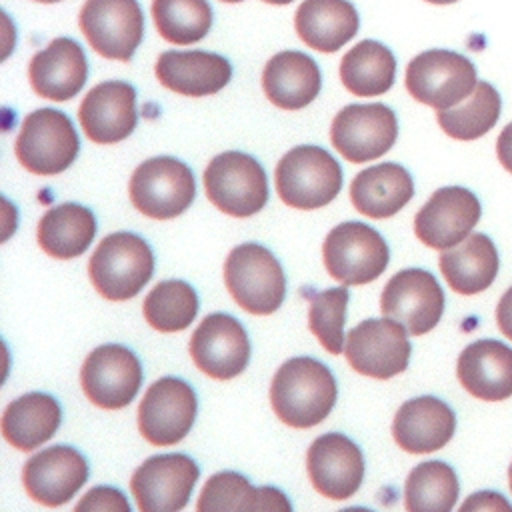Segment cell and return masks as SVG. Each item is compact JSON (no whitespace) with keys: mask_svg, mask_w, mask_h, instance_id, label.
<instances>
[{"mask_svg":"<svg viewBox=\"0 0 512 512\" xmlns=\"http://www.w3.org/2000/svg\"><path fill=\"white\" fill-rule=\"evenodd\" d=\"M336 396V378L320 360L310 356L286 360L270 384L272 410L292 428L320 424L334 408Z\"/></svg>","mask_w":512,"mask_h":512,"instance_id":"1","label":"cell"},{"mask_svg":"<svg viewBox=\"0 0 512 512\" xmlns=\"http://www.w3.org/2000/svg\"><path fill=\"white\" fill-rule=\"evenodd\" d=\"M154 272V254L144 238L132 232L108 234L88 262L94 288L112 302L134 298Z\"/></svg>","mask_w":512,"mask_h":512,"instance_id":"2","label":"cell"},{"mask_svg":"<svg viewBox=\"0 0 512 512\" xmlns=\"http://www.w3.org/2000/svg\"><path fill=\"white\" fill-rule=\"evenodd\" d=\"M276 192L300 210H314L330 204L342 188V168L334 156L314 144L288 150L274 170Z\"/></svg>","mask_w":512,"mask_h":512,"instance_id":"3","label":"cell"},{"mask_svg":"<svg viewBox=\"0 0 512 512\" xmlns=\"http://www.w3.org/2000/svg\"><path fill=\"white\" fill-rule=\"evenodd\" d=\"M224 282L238 306L250 314H272L286 296V276L280 262L256 242L232 248L224 262Z\"/></svg>","mask_w":512,"mask_h":512,"instance_id":"4","label":"cell"},{"mask_svg":"<svg viewBox=\"0 0 512 512\" xmlns=\"http://www.w3.org/2000/svg\"><path fill=\"white\" fill-rule=\"evenodd\" d=\"M14 150L20 164L32 174L54 176L76 160L80 140L64 112L38 108L24 118Z\"/></svg>","mask_w":512,"mask_h":512,"instance_id":"5","label":"cell"},{"mask_svg":"<svg viewBox=\"0 0 512 512\" xmlns=\"http://www.w3.org/2000/svg\"><path fill=\"white\" fill-rule=\"evenodd\" d=\"M204 188L218 210L236 218L256 214L268 200L264 168L256 158L238 150L222 152L208 162Z\"/></svg>","mask_w":512,"mask_h":512,"instance_id":"6","label":"cell"},{"mask_svg":"<svg viewBox=\"0 0 512 512\" xmlns=\"http://www.w3.org/2000/svg\"><path fill=\"white\" fill-rule=\"evenodd\" d=\"M128 194L136 210L154 220L182 214L196 196L192 170L172 156L144 160L130 176Z\"/></svg>","mask_w":512,"mask_h":512,"instance_id":"7","label":"cell"},{"mask_svg":"<svg viewBox=\"0 0 512 512\" xmlns=\"http://www.w3.org/2000/svg\"><path fill=\"white\" fill-rule=\"evenodd\" d=\"M322 256L328 274L346 286L376 280L390 260L386 240L362 222H342L332 228L322 244Z\"/></svg>","mask_w":512,"mask_h":512,"instance_id":"8","label":"cell"},{"mask_svg":"<svg viewBox=\"0 0 512 512\" xmlns=\"http://www.w3.org/2000/svg\"><path fill=\"white\" fill-rule=\"evenodd\" d=\"M476 82L474 64L452 50H426L412 58L406 68V90L434 110H448L460 104Z\"/></svg>","mask_w":512,"mask_h":512,"instance_id":"9","label":"cell"},{"mask_svg":"<svg viewBox=\"0 0 512 512\" xmlns=\"http://www.w3.org/2000/svg\"><path fill=\"white\" fill-rule=\"evenodd\" d=\"M410 340L406 328L392 318L362 320L346 334V360L364 376L388 380L408 368Z\"/></svg>","mask_w":512,"mask_h":512,"instance_id":"10","label":"cell"},{"mask_svg":"<svg viewBox=\"0 0 512 512\" xmlns=\"http://www.w3.org/2000/svg\"><path fill=\"white\" fill-rule=\"evenodd\" d=\"M80 30L104 58L128 62L144 36V14L138 0H86Z\"/></svg>","mask_w":512,"mask_h":512,"instance_id":"11","label":"cell"},{"mask_svg":"<svg viewBox=\"0 0 512 512\" xmlns=\"http://www.w3.org/2000/svg\"><path fill=\"white\" fill-rule=\"evenodd\" d=\"M398 136V120L392 108L374 104L344 106L332 120V146L350 162L362 164L384 156Z\"/></svg>","mask_w":512,"mask_h":512,"instance_id":"12","label":"cell"},{"mask_svg":"<svg viewBox=\"0 0 512 512\" xmlns=\"http://www.w3.org/2000/svg\"><path fill=\"white\" fill-rule=\"evenodd\" d=\"M80 384L92 404L106 410L124 408L140 390V360L122 344H102L86 356Z\"/></svg>","mask_w":512,"mask_h":512,"instance_id":"13","label":"cell"},{"mask_svg":"<svg viewBox=\"0 0 512 512\" xmlns=\"http://www.w3.org/2000/svg\"><path fill=\"white\" fill-rule=\"evenodd\" d=\"M196 394L180 378L166 376L150 384L138 408V430L154 446H172L192 428Z\"/></svg>","mask_w":512,"mask_h":512,"instance_id":"14","label":"cell"},{"mask_svg":"<svg viewBox=\"0 0 512 512\" xmlns=\"http://www.w3.org/2000/svg\"><path fill=\"white\" fill-rule=\"evenodd\" d=\"M198 476L190 456L158 454L134 470L130 490L142 512H176L188 504Z\"/></svg>","mask_w":512,"mask_h":512,"instance_id":"15","label":"cell"},{"mask_svg":"<svg viewBox=\"0 0 512 512\" xmlns=\"http://www.w3.org/2000/svg\"><path fill=\"white\" fill-rule=\"evenodd\" d=\"M380 308L384 316L400 322L412 336H422L440 322L444 292L430 272L406 268L386 282Z\"/></svg>","mask_w":512,"mask_h":512,"instance_id":"16","label":"cell"},{"mask_svg":"<svg viewBox=\"0 0 512 512\" xmlns=\"http://www.w3.org/2000/svg\"><path fill=\"white\" fill-rule=\"evenodd\" d=\"M190 356L214 380L238 376L250 360V340L244 326L230 314H208L190 338Z\"/></svg>","mask_w":512,"mask_h":512,"instance_id":"17","label":"cell"},{"mask_svg":"<svg viewBox=\"0 0 512 512\" xmlns=\"http://www.w3.org/2000/svg\"><path fill=\"white\" fill-rule=\"evenodd\" d=\"M482 214L474 192L460 186L436 190L414 218L418 240L434 250H446L462 242Z\"/></svg>","mask_w":512,"mask_h":512,"instance_id":"18","label":"cell"},{"mask_svg":"<svg viewBox=\"0 0 512 512\" xmlns=\"http://www.w3.org/2000/svg\"><path fill=\"white\" fill-rule=\"evenodd\" d=\"M312 486L326 498L346 500L362 484L364 458L360 448L340 432L318 436L306 454Z\"/></svg>","mask_w":512,"mask_h":512,"instance_id":"19","label":"cell"},{"mask_svg":"<svg viewBox=\"0 0 512 512\" xmlns=\"http://www.w3.org/2000/svg\"><path fill=\"white\" fill-rule=\"evenodd\" d=\"M88 480V462L72 446H50L26 460L22 482L28 496L44 506L66 504Z\"/></svg>","mask_w":512,"mask_h":512,"instance_id":"20","label":"cell"},{"mask_svg":"<svg viewBox=\"0 0 512 512\" xmlns=\"http://www.w3.org/2000/svg\"><path fill=\"white\" fill-rule=\"evenodd\" d=\"M82 130L96 144H116L136 128V90L124 80L96 84L78 108Z\"/></svg>","mask_w":512,"mask_h":512,"instance_id":"21","label":"cell"},{"mask_svg":"<svg viewBox=\"0 0 512 512\" xmlns=\"http://www.w3.org/2000/svg\"><path fill=\"white\" fill-rule=\"evenodd\" d=\"M88 76V62L82 46L72 38H54L36 52L28 64V78L42 98L64 102L76 96Z\"/></svg>","mask_w":512,"mask_h":512,"instance_id":"22","label":"cell"},{"mask_svg":"<svg viewBox=\"0 0 512 512\" xmlns=\"http://www.w3.org/2000/svg\"><path fill=\"white\" fill-rule=\"evenodd\" d=\"M156 78L168 90L182 96H210L232 78L230 62L204 50H168L156 60Z\"/></svg>","mask_w":512,"mask_h":512,"instance_id":"23","label":"cell"},{"mask_svg":"<svg viewBox=\"0 0 512 512\" xmlns=\"http://www.w3.org/2000/svg\"><path fill=\"white\" fill-rule=\"evenodd\" d=\"M456 430L452 408L434 398L420 396L404 402L392 422L396 444L410 454H428L450 442Z\"/></svg>","mask_w":512,"mask_h":512,"instance_id":"24","label":"cell"},{"mask_svg":"<svg viewBox=\"0 0 512 512\" xmlns=\"http://www.w3.org/2000/svg\"><path fill=\"white\" fill-rule=\"evenodd\" d=\"M456 374L474 398L506 400L512 396V348L492 338L476 340L460 352Z\"/></svg>","mask_w":512,"mask_h":512,"instance_id":"25","label":"cell"},{"mask_svg":"<svg viewBox=\"0 0 512 512\" xmlns=\"http://www.w3.org/2000/svg\"><path fill=\"white\" fill-rule=\"evenodd\" d=\"M318 64L304 52L284 50L274 54L262 72V88L268 100L282 110H300L320 92Z\"/></svg>","mask_w":512,"mask_h":512,"instance_id":"26","label":"cell"},{"mask_svg":"<svg viewBox=\"0 0 512 512\" xmlns=\"http://www.w3.org/2000/svg\"><path fill=\"white\" fill-rule=\"evenodd\" d=\"M414 194L408 170L394 162H382L358 172L350 184L352 206L368 218H390L404 208Z\"/></svg>","mask_w":512,"mask_h":512,"instance_id":"27","label":"cell"},{"mask_svg":"<svg viewBox=\"0 0 512 512\" xmlns=\"http://www.w3.org/2000/svg\"><path fill=\"white\" fill-rule=\"evenodd\" d=\"M440 272L458 294H478L486 290L498 274V252L486 234H468L462 242L442 250Z\"/></svg>","mask_w":512,"mask_h":512,"instance_id":"28","label":"cell"},{"mask_svg":"<svg viewBox=\"0 0 512 512\" xmlns=\"http://www.w3.org/2000/svg\"><path fill=\"white\" fill-rule=\"evenodd\" d=\"M358 12L348 0H304L294 14L300 40L318 52H336L358 32Z\"/></svg>","mask_w":512,"mask_h":512,"instance_id":"29","label":"cell"},{"mask_svg":"<svg viewBox=\"0 0 512 512\" xmlns=\"http://www.w3.org/2000/svg\"><path fill=\"white\" fill-rule=\"evenodd\" d=\"M62 420L60 404L44 392H30L12 400L2 416V436L22 452L50 440Z\"/></svg>","mask_w":512,"mask_h":512,"instance_id":"30","label":"cell"},{"mask_svg":"<svg viewBox=\"0 0 512 512\" xmlns=\"http://www.w3.org/2000/svg\"><path fill=\"white\" fill-rule=\"evenodd\" d=\"M96 236V218L90 208L64 202L48 208L40 218L36 238L42 250L52 258H76L92 244Z\"/></svg>","mask_w":512,"mask_h":512,"instance_id":"31","label":"cell"},{"mask_svg":"<svg viewBox=\"0 0 512 512\" xmlns=\"http://www.w3.org/2000/svg\"><path fill=\"white\" fill-rule=\"evenodd\" d=\"M288 498L272 486H250L248 478L238 472H218L204 484L196 510H282L290 512Z\"/></svg>","mask_w":512,"mask_h":512,"instance_id":"32","label":"cell"},{"mask_svg":"<svg viewBox=\"0 0 512 512\" xmlns=\"http://www.w3.org/2000/svg\"><path fill=\"white\" fill-rule=\"evenodd\" d=\"M396 76V58L384 44L362 40L340 60V80L354 96H380Z\"/></svg>","mask_w":512,"mask_h":512,"instance_id":"33","label":"cell"},{"mask_svg":"<svg viewBox=\"0 0 512 512\" xmlns=\"http://www.w3.org/2000/svg\"><path fill=\"white\" fill-rule=\"evenodd\" d=\"M500 108L502 102L496 88L480 80L460 104L448 110H436V120L450 138L476 140L494 128Z\"/></svg>","mask_w":512,"mask_h":512,"instance_id":"34","label":"cell"},{"mask_svg":"<svg viewBox=\"0 0 512 512\" xmlns=\"http://www.w3.org/2000/svg\"><path fill=\"white\" fill-rule=\"evenodd\" d=\"M456 472L440 462L430 460L416 464L404 484V504L410 512H448L458 500Z\"/></svg>","mask_w":512,"mask_h":512,"instance_id":"35","label":"cell"},{"mask_svg":"<svg viewBox=\"0 0 512 512\" xmlns=\"http://www.w3.org/2000/svg\"><path fill=\"white\" fill-rule=\"evenodd\" d=\"M144 318L160 332H180L198 314V296L184 280L158 282L144 298Z\"/></svg>","mask_w":512,"mask_h":512,"instance_id":"36","label":"cell"},{"mask_svg":"<svg viewBox=\"0 0 512 512\" xmlns=\"http://www.w3.org/2000/svg\"><path fill=\"white\" fill-rule=\"evenodd\" d=\"M152 18L164 40L188 46L208 34L212 8L208 0H152Z\"/></svg>","mask_w":512,"mask_h":512,"instance_id":"37","label":"cell"},{"mask_svg":"<svg viewBox=\"0 0 512 512\" xmlns=\"http://www.w3.org/2000/svg\"><path fill=\"white\" fill-rule=\"evenodd\" d=\"M348 288H328L310 296L308 326L318 342L330 352L340 354L344 348V322L348 306Z\"/></svg>","mask_w":512,"mask_h":512,"instance_id":"38","label":"cell"},{"mask_svg":"<svg viewBox=\"0 0 512 512\" xmlns=\"http://www.w3.org/2000/svg\"><path fill=\"white\" fill-rule=\"evenodd\" d=\"M76 510H120L130 512V504L124 494L110 486H96L84 494V498L76 504Z\"/></svg>","mask_w":512,"mask_h":512,"instance_id":"39","label":"cell"},{"mask_svg":"<svg viewBox=\"0 0 512 512\" xmlns=\"http://www.w3.org/2000/svg\"><path fill=\"white\" fill-rule=\"evenodd\" d=\"M462 510H486V508H490V510H512V506L504 500V498H500V494H496V492H478V494H474L472 498H468L462 506H460Z\"/></svg>","mask_w":512,"mask_h":512,"instance_id":"40","label":"cell"},{"mask_svg":"<svg viewBox=\"0 0 512 512\" xmlns=\"http://www.w3.org/2000/svg\"><path fill=\"white\" fill-rule=\"evenodd\" d=\"M496 322L500 332L512 340V286L502 294L498 308H496Z\"/></svg>","mask_w":512,"mask_h":512,"instance_id":"41","label":"cell"},{"mask_svg":"<svg viewBox=\"0 0 512 512\" xmlns=\"http://www.w3.org/2000/svg\"><path fill=\"white\" fill-rule=\"evenodd\" d=\"M496 154L500 164L512 174V122L504 126L496 142Z\"/></svg>","mask_w":512,"mask_h":512,"instance_id":"42","label":"cell"},{"mask_svg":"<svg viewBox=\"0 0 512 512\" xmlns=\"http://www.w3.org/2000/svg\"><path fill=\"white\" fill-rule=\"evenodd\" d=\"M264 2H268V4H278V6H280V4H290L292 0H264Z\"/></svg>","mask_w":512,"mask_h":512,"instance_id":"43","label":"cell"},{"mask_svg":"<svg viewBox=\"0 0 512 512\" xmlns=\"http://www.w3.org/2000/svg\"><path fill=\"white\" fill-rule=\"evenodd\" d=\"M426 2H430V4H452L456 0H426Z\"/></svg>","mask_w":512,"mask_h":512,"instance_id":"44","label":"cell"},{"mask_svg":"<svg viewBox=\"0 0 512 512\" xmlns=\"http://www.w3.org/2000/svg\"><path fill=\"white\" fill-rule=\"evenodd\" d=\"M508 482H510V490H512V464L508 468Z\"/></svg>","mask_w":512,"mask_h":512,"instance_id":"45","label":"cell"},{"mask_svg":"<svg viewBox=\"0 0 512 512\" xmlns=\"http://www.w3.org/2000/svg\"><path fill=\"white\" fill-rule=\"evenodd\" d=\"M36 2H42V4H52V2H60V0H36Z\"/></svg>","mask_w":512,"mask_h":512,"instance_id":"46","label":"cell"},{"mask_svg":"<svg viewBox=\"0 0 512 512\" xmlns=\"http://www.w3.org/2000/svg\"><path fill=\"white\" fill-rule=\"evenodd\" d=\"M220 2H228V4H234V2H242V0H220Z\"/></svg>","mask_w":512,"mask_h":512,"instance_id":"47","label":"cell"}]
</instances>
